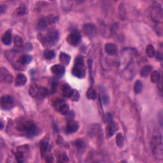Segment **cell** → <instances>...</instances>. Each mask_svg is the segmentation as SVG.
Instances as JSON below:
<instances>
[{"label":"cell","instance_id":"13","mask_svg":"<svg viewBox=\"0 0 163 163\" xmlns=\"http://www.w3.org/2000/svg\"><path fill=\"white\" fill-rule=\"evenodd\" d=\"M1 80L6 83H11L13 80V76L6 68H1Z\"/></svg>","mask_w":163,"mask_h":163},{"label":"cell","instance_id":"39","mask_svg":"<svg viewBox=\"0 0 163 163\" xmlns=\"http://www.w3.org/2000/svg\"><path fill=\"white\" fill-rule=\"evenodd\" d=\"M47 20H48L49 24H52L56 21V17H55L53 15H50L49 16L47 17Z\"/></svg>","mask_w":163,"mask_h":163},{"label":"cell","instance_id":"20","mask_svg":"<svg viewBox=\"0 0 163 163\" xmlns=\"http://www.w3.org/2000/svg\"><path fill=\"white\" fill-rule=\"evenodd\" d=\"M59 61H60L62 64L64 65H68L71 60V57L70 56V55L64 52H61L60 54H59Z\"/></svg>","mask_w":163,"mask_h":163},{"label":"cell","instance_id":"18","mask_svg":"<svg viewBox=\"0 0 163 163\" xmlns=\"http://www.w3.org/2000/svg\"><path fill=\"white\" fill-rule=\"evenodd\" d=\"M32 59H33V57L31 55H27V54H24L19 57L18 62H19V64H21L22 65H26L27 64H29V63H30L31 61H32Z\"/></svg>","mask_w":163,"mask_h":163},{"label":"cell","instance_id":"36","mask_svg":"<svg viewBox=\"0 0 163 163\" xmlns=\"http://www.w3.org/2000/svg\"><path fill=\"white\" fill-rule=\"evenodd\" d=\"M80 94H79V93L78 92V90L73 89V93L71 94L70 99L73 101H78L79 100V99H80Z\"/></svg>","mask_w":163,"mask_h":163},{"label":"cell","instance_id":"12","mask_svg":"<svg viewBox=\"0 0 163 163\" xmlns=\"http://www.w3.org/2000/svg\"><path fill=\"white\" fill-rule=\"evenodd\" d=\"M83 31L89 37H94L96 34V27L92 23H87L83 25Z\"/></svg>","mask_w":163,"mask_h":163},{"label":"cell","instance_id":"34","mask_svg":"<svg viewBox=\"0 0 163 163\" xmlns=\"http://www.w3.org/2000/svg\"><path fill=\"white\" fill-rule=\"evenodd\" d=\"M116 143L118 147H122L124 145V138L121 133H118L116 136Z\"/></svg>","mask_w":163,"mask_h":163},{"label":"cell","instance_id":"4","mask_svg":"<svg viewBox=\"0 0 163 163\" xmlns=\"http://www.w3.org/2000/svg\"><path fill=\"white\" fill-rule=\"evenodd\" d=\"M72 74L77 78H83L85 76V67L82 56H78L75 59V65L72 69Z\"/></svg>","mask_w":163,"mask_h":163},{"label":"cell","instance_id":"25","mask_svg":"<svg viewBox=\"0 0 163 163\" xmlns=\"http://www.w3.org/2000/svg\"><path fill=\"white\" fill-rule=\"evenodd\" d=\"M14 45L17 49H22L24 47V42L22 38L18 35L15 36L14 37Z\"/></svg>","mask_w":163,"mask_h":163},{"label":"cell","instance_id":"16","mask_svg":"<svg viewBox=\"0 0 163 163\" xmlns=\"http://www.w3.org/2000/svg\"><path fill=\"white\" fill-rule=\"evenodd\" d=\"M105 50L106 52L109 55H115L117 53V47L114 43H106L105 46Z\"/></svg>","mask_w":163,"mask_h":163},{"label":"cell","instance_id":"8","mask_svg":"<svg viewBox=\"0 0 163 163\" xmlns=\"http://www.w3.org/2000/svg\"><path fill=\"white\" fill-rule=\"evenodd\" d=\"M14 106V101L13 98L9 95H5L1 97V107L3 110H9L11 109Z\"/></svg>","mask_w":163,"mask_h":163},{"label":"cell","instance_id":"19","mask_svg":"<svg viewBox=\"0 0 163 163\" xmlns=\"http://www.w3.org/2000/svg\"><path fill=\"white\" fill-rule=\"evenodd\" d=\"M27 82V78L22 73L19 74L15 80V85L16 86H23Z\"/></svg>","mask_w":163,"mask_h":163},{"label":"cell","instance_id":"14","mask_svg":"<svg viewBox=\"0 0 163 163\" xmlns=\"http://www.w3.org/2000/svg\"><path fill=\"white\" fill-rule=\"evenodd\" d=\"M79 128L78 124L76 122L72 120H70L66 126V132L67 134L74 133L78 131Z\"/></svg>","mask_w":163,"mask_h":163},{"label":"cell","instance_id":"35","mask_svg":"<svg viewBox=\"0 0 163 163\" xmlns=\"http://www.w3.org/2000/svg\"><path fill=\"white\" fill-rule=\"evenodd\" d=\"M38 38L39 39V40L40 41V42L45 47H48V46L50 45L49 42H48V40H47V37H44V36H43L42 34H38Z\"/></svg>","mask_w":163,"mask_h":163},{"label":"cell","instance_id":"26","mask_svg":"<svg viewBox=\"0 0 163 163\" xmlns=\"http://www.w3.org/2000/svg\"><path fill=\"white\" fill-rule=\"evenodd\" d=\"M161 77V75L159 71H154L153 72L151 73V77H150V79L151 81L153 83H157L159 82L160 80Z\"/></svg>","mask_w":163,"mask_h":163},{"label":"cell","instance_id":"5","mask_svg":"<svg viewBox=\"0 0 163 163\" xmlns=\"http://www.w3.org/2000/svg\"><path fill=\"white\" fill-rule=\"evenodd\" d=\"M89 134L91 138L98 144H101L103 141V131L99 125H93L90 129Z\"/></svg>","mask_w":163,"mask_h":163},{"label":"cell","instance_id":"9","mask_svg":"<svg viewBox=\"0 0 163 163\" xmlns=\"http://www.w3.org/2000/svg\"><path fill=\"white\" fill-rule=\"evenodd\" d=\"M66 41L71 45L76 46L81 41L80 34L77 31H73L66 38Z\"/></svg>","mask_w":163,"mask_h":163},{"label":"cell","instance_id":"22","mask_svg":"<svg viewBox=\"0 0 163 163\" xmlns=\"http://www.w3.org/2000/svg\"><path fill=\"white\" fill-rule=\"evenodd\" d=\"M73 89H71L70 86L67 84H65L62 87L63 96L67 98H70L71 94L73 93Z\"/></svg>","mask_w":163,"mask_h":163},{"label":"cell","instance_id":"30","mask_svg":"<svg viewBox=\"0 0 163 163\" xmlns=\"http://www.w3.org/2000/svg\"><path fill=\"white\" fill-rule=\"evenodd\" d=\"M151 70H152V67H151V66H145L141 69L140 71V75L143 77H146L149 75Z\"/></svg>","mask_w":163,"mask_h":163},{"label":"cell","instance_id":"6","mask_svg":"<svg viewBox=\"0 0 163 163\" xmlns=\"http://www.w3.org/2000/svg\"><path fill=\"white\" fill-rule=\"evenodd\" d=\"M151 18L154 22H156L157 24L159 23H161L162 21V10L159 6L154 5L151 10Z\"/></svg>","mask_w":163,"mask_h":163},{"label":"cell","instance_id":"23","mask_svg":"<svg viewBox=\"0 0 163 163\" xmlns=\"http://www.w3.org/2000/svg\"><path fill=\"white\" fill-rule=\"evenodd\" d=\"M27 11H28V10H27V6L22 5L19 6L16 9V10H15V14L17 16H23V15L27 14Z\"/></svg>","mask_w":163,"mask_h":163},{"label":"cell","instance_id":"11","mask_svg":"<svg viewBox=\"0 0 163 163\" xmlns=\"http://www.w3.org/2000/svg\"><path fill=\"white\" fill-rule=\"evenodd\" d=\"M118 130V126L116 122H111L106 127V136L108 138L113 136L114 134Z\"/></svg>","mask_w":163,"mask_h":163},{"label":"cell","instance_id":"27","mask_svg":"<svg viewBox=\"0 0 163 163\" xmlns=\"http://www.w3.org/2000/svg\"><path fill=\"white\" fill-rule=\"evenodd\" d=\"M55 52L52 50L46 49L43 52V57L46 59V60H51L55 57Z\"/></svg>","mask_w":163,"mask_h":163},{"label":"cell","instance_id":"43","mask_svg":"<svg viewBox=\"0 0 163 163\" xmlns=\"http://www.w3.org/2000/svg\"><path fill=\"white\" fill-rule=\"evenodd\" d=\"M5 11V8H3V5H1V7H0V12H1V14H3Z\"/></svg>","mask_w":163,"mask_h":163},{"label":"cell","instance_id":"17","mask_svg":"<svg viewBox=\"0 0 163 163\" xmlns=\"http://www.w3.org/2000/svg\"><path fill=\"white\" fill-rule=\"evenodd\" d=\"M11 39H12V36H11V31L8 30L4 33L1 38V41L3 44L6 45H9L11 43Z\"/></svg>","mask_w":163,"mask_h":163},{"label":"cell","instance_id":"21","mask_svg":"<svg viewBox=\"0 0 163 163\" xmlns=\"http://www.w3.org/2000/svg\"><path fill=\"white\" fill-rule=\"evenodd\" d=\"M48 24H49V22H48V20H47V18L42 17L39 19V21L37 24V29L39 31H42L43 29H44L47 27Z\"/></svg>","mask_w":163,"mask_h":163},{"label":"cell","instance_id":"10","mask_svg":"<svg viewBox=\"0 0 163 163\" xmlns=\"http://www.w3.org/2000/svg\"><path fill=\"white\" fill-rule=\"evenodd\" d=\"M46 37L47 38V40H48L49 45H53L57 42L59 37V34L57 30L51 29L47 33V36Z\"/></svg>","mask_w":163,"mask_h":163},{"label":"cell","instance_id":"3","mask_svg":"<svg viewBox=\"0 0 163 163\" xmlns=\"http://www.w3.org/2000/svg\"><path fill=\"white\" fill-rule=\"evenodd\" d=\"M49 90L45 87L39 85L37 83L31 85L29 89V94L31 97L38 99L45 98L48 96Z\"/></svg>","mask_w":163,"mask_h":163},{"label":"cell","instance_id":"32","mask_svg":"<svg viewBox=\"0 0 163 163\" xmlns=\"http://www.w3.org/2000/svg\"><path fill=\"white\" fill-rule=\"evenodd\" d=\"M65 103V101L63 100V99H56V100L54 101V103H53V106H54V109L59 112V108H61V106L64 104Z\"/></svg>","mask_w":163,"mask_h":163},{"label":"cell","instance_id":"37","mask_svg":"<svg viewBox=\"0 0 163 163\" xmlns=\"http://www.w3.org/2000/svg\"><path fill=\"white\" fill-rule=\"evenodd\" d=\"M75 145L78 148L79 150H82L83 149H84L85 147V143L83 142V140H78L76 141H75Z\"/></svg>","mask_w":163,"mask_h":163},{"label":"cell","instance_id":"38","mask_svg":"<svg viewBox=\"0 0 163 163\" xmlns=\"http://www.w3.org/2000/svg\"><path fill=\"white\" fill-rule=\"evenodd\" d=\"M59 162H67L68 161V158H67V156L65 154H62L59 157Z\"/></svg>","mask_w":163,"mask_h":163},{"label":"cell","instance_id":"1","mask_svg":"<svg viewBox=\"0 0 163 163\" xmlns=\"http://www.w3.org/2000/svg\"><path fill=\"white\" fill-rule=\"evenodd\" d=\"M17 129L26 136L32 137L37 135L39 129L34 122L31 121H24L19 122L17 126Z\"/></svg>","mask_w":163,"mask_h":163},{"label":"cell","instance_id":"28","mask_svg":"<svg viewBox=\"0 0 163 163\" xmlns=\"http://www.w3.org/2000/svg\"><path fill=\"white\" fill-rule=\"evenodd\" d=\"M146 54L148 55V57L152 58L156 55V50H155L154 47L152 45H148L146 47Z\"/></svg>","mask_w":163,"mask_h":163},{"label":"cell","instance_id":"44","mask_svg":"<svg viewBox=\"0 0 163 163\" xmlns=\"http://www.w3.org/2000/svg\"><path fill=\"white\" fill-rule=\"evenodd\" d=\"M1 130H2L3 128V122H1Z\"/></svg>","mask_w":163,"mask_h":163},{"label":"cell","instance_id":"15","mask_svg":"<svg viewBox=\"0 0 163 163\" xmlns=\"http://www.w3.org/2000/svg\"><path fill=\"white\" fill-rule=\"evenodd\" d=\"M51 71L55 76L61 77L65 72V67L61 65H55L51 67Z\"/></svg>","mask_w":163,"mask_h":163},{"label":"cell","instance_id":"40","mask_svg":"<svg viewBox=\"0 0 163 163\" xmlns=\"http://www.w3.org/2000/svg\"><path fill=\"white\" fill-rule=\"evenodd\" d=\"M105 120H106V123H108V124H109V123H110L111 122H112L113 121V116H112V115L111 114V113H107L106 115Z\"/></svg>","mask_w":163,"mask_h":163},{"label":"cell","instance_id":"31","mask_svg":"<svg viewBox=\"0 0 163 163\" xmlns=\"http://www.w3.org/2000/svg\"><path fill=\"white\" fill-rule=\"evenodd\" d=\"M143 89V83L140 80H137L134 83V90L135 94H140Z\"/></svg>","mask_w":163,"mask_h":163},{"label":"cell","instance_id":"29","mask_svg":"<svg viewBox=\"0 0 163 163\" xmlns=\"http://www.w3.org/2000/svg\"><path fill=\"white\" fill-rule=\"evenodd\" d=\"M86 96L87 98H89L90 99H94L97 97V94L96 90H95L93 87H90V88L87 91Z\"/></svg>","mask_w":163,"mask_h":163},{"label":"cell","instance_id":"42","mask_svg":"<svg viewBox=\"0 0 163 163\" xmlns=\"http://www.w3.org/2000/svg\"><path fill=\"white\" fill-rule=\"evenodd\" d=\"M46 162H53L54 159H53V157L52 156H47V158H46Z\"/></svg>","mask_w":163,"mask_h":163},{"label":"cell","instance_id":"24","mask_svg":"<svg viewBox=\"0 0 163 163\" xmlns=\"http://www.w3.org/2000/svg\"><path fill=\"white\" fill-rule=\"evenodd\" d=\"M49 149V145L48 142L42 141L40 143V152H41L42 157H44L47 152H48Z\"/></svg>","mask_w":163,"mask_h":163},{"label":"cell","instance_id":"33","mask_svg":"<svg viewBox=\"0 0 163 163\" xmlns=\"http://www.w3.org/2000/svg\"><path fill=\"white\" fill-rule=\"evenodd\" d=\"M69 110H70L69 105H67V103H65L64 104L61 106V108H59V112L62 115H66L69 112Z\"/></svg>","mask_w":163,"mask_h":163},{"label":"cell","instance_id":"2","mask_svg":"<svg viewBox=\"0 0 163 163\" xmlns=\"http://www.w3.org/2000/svg\"><path fill=\"white\" fill-rule=\"evenodd\" d=\"M151 148L154 157L158 160H162L163 157V150L161 135H156L152 137L151 140Z\"/></svg>","mask_w":163,"mask_h":163},{"label":"cell","instance_id":"7","mask_svg":"<svg viewBox=\"0 0 163 163\" xmlns=\"http://www.w3.org/2000/svg\"><path fill=\"white\" fill-rule=\"evenodd\" d=\"M29 152V146L27 145H22L18 146L16 152L14 154L15 158L19 162L24 161L25 155Z\"/></svg>","mask_w":163,"mask_h":163},{"label":"cell","instance_id":"41","mask_svg":"<svg viewBox=\"0 0 163 163\" xmlns=\"http://www.w3.org/2000/svg\"><path fill=\"white\" fill-rule=\"evenodd\" d=\"M156 56L157 60L160 61H161L162 60V54L161 52H157L156 53Z\"/></svg>","mask_w":163,"mask_h":163}]
</instances>
